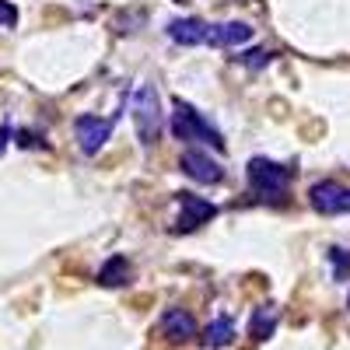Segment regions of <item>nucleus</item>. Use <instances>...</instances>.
I'll return each mask as SVG.
<instances>
[{
  "mask_svg": "<svg viewBox=\"0 0 350 350\" xmlns=\"http://www.w3.org/2000/svg\"><path fill=\"white\" fill-rule=\"evenodd\" d=\"M133 123H137V137L144 148H151L161 133V98H158V88L154 84H140L133 92Z\"/></svg>",
  "mask_w": 350,
  "mask_h": 350,
  "instance_id": "1",
  "label": "nucleus"
},
{
  "mask_svg": "<svg viewBox=\"0 0 350 350\" xmlns=\"http://www.w3.org/2000/svg\"><path fill=\"white\" fill-rule=\"evenodd\" d=\"M172 133H175V140H200V144H207V148H214V151L224 148L221 133H217L207 120H203V116H200L193 105H186V102H175V112H172Z\"/></svg>",
  "mask_w": 350,
  "mask_h": 350,
  "instance_id": "2",
  "label": "nucleus"
},
{
  "mask_svg": "<svg viewBox=\"0 0 350 350\" xmlns=\"http://www.w3.org/2000/svg\"><path fill=\"white\" fill-rule=\"evenodd\" d=\"M249 186L252 193H259L262 200H280L291 186V168L270 161V158H252L249 161Z\"/></svg>",
  "mask_w": 350,
  "mask_h": 350,
  "instance_id": "3",
  "label": "nucleus"
},
{
  "mask_svg": "<svg viewBox=\"0 0 350 350\" xmlns=\"http://www.w3.org/2000/svg\"><path fill=\"white\" fill-rule=\"evenodd\" d=\"M112 126H116V120H105V116H77L74 133H77L81 151L84 154H98L105 148V140L112 137Z\"/></svg>",
  "mask_w": 350,
  "mask_h": 350,
  "instance_id": "4",
  "label": "nucleus"
},
{
  "mask_svg": "<svg viewBox=\"0 0 350 350\" xmlns=\"http://www.w3.org/2000/svg\"><path fill=\"white\" fill-rule=\"evenodd\" d=\"M308 200H312V207H315L319 214H326V217H333V214H350V189L340 186V183H333V179L315 183L312 193H308Z\"/></svg>",
  "mask_w": 350,
  "mask_h": 350,
  "instance_id": "5",
  "label": "nucleus"
},
{
  "mask_svg": "<svg viewBox=\"0 0 350 350\" xmlns=\"http://www.w3.org/2000/svg\"><path fill=\"white\" fill-rule=\"evenodd\" d=\"M179 200V231H196L203 221H211L217 214V207L203 196H193V193H175Z\"/></svg>",
  "mask_w": 350,
  "mask_h": 350,
  "instance_id": "6",
  "label": "nucleus"
},
{
  "mask_svg": "<svg viewBox=\"0 0 350 350\" xmlns=\"http://www.w3.org/2000/svg\"><path fill=\"white\" fill-rule=\"evenodd\" d=\"M179 165H183V172L189 175L193 183H203V186H217L224 179V168L214 158H207L203 151H186Z\"/></svg>",
  "mask_w": 350,
  "mask_h": 350,
  "instance_id": "7",
  "label": "nucleus"
},
{
  "mask_svg": "<svg viewBox=\"0 0 350 350\" xmlns=\"http://www.w3.org/2000/svg\"><path fill=\"white\" fill-rule=\"evenodd\" d=\"M168 39L179 46H211V25L200 18H179L168 25Z\"/></svg>",
  "mask_w": 350,
  "mask_h": 350,
  "instance_id": "8",
  "label": "nucleus"
},
{
  "mask_svg": "<svg viewBox=\"0 0 350 350\" xmlns=\"http://www.w3.org/2000/svg\"><path fill=\"white\" fill-rule=\"evenodd\" d=\"M161 329H165V336H168V340L186 343V340H193V336H196V319H193L186 308H168V312L161 315Z\"/></svg>",
  "mask_w": 350,
  "mask_h": 350,
  "instance_id": "9",
  "label": "nucleus"
},
{
  "mask_svg": "<svg viewBox=\"0 0 350 350\" xmlns=\"http://www.w3.org/2000/svg\"><path fill=\"white\" fill-rule=\"evenodd\" d=\"M252 39V28L242 21H224V25H211V46H239Z\"/></svg>",
  "mask_w": 350,
  "mask_h": 350,
  "instance_id": "10",
  "label": "nucleus"
},
{
  "mask_svg": "<svg viewBox=\"0 0 350 350\" xmlns=\"http://www.w3.org/2000/svg\"><path fill=\"white\" fill-rule=\"evenodd\" d=\"M98 284L102 287H123V284H130V259L126 256H112L105 267L98 270Z\"/></svg>",
  "mask_w": 350,
  "mask_h": 350,
  "instance_id": "11",
  "label": "nucleus"
},
{
  "mask_svg": "<svg viewBox=\"0 0 350 350\" xmlns=\"http://www.w3.org/2000/svg\"><path fill=\"white\" fill-rule=\"evenodd\" d=\"M203 340H207V347H228L231 340H235V323L231 319H214V323L207 326V333H203Z\"/></svg>",
  "mask_w": 350,
  "mask_h": 350,
  "instance_id": "12",
  "label": "nucleus"
},
{
  "mask_svg": "<svg viewBox=\"0 0 350 350\" xmlns=\"http://www.w3.org/2000/svg\"><path fill=\"white\" fill-rule=\"evenodd\" d=\"M273 326H277V312H273L270 305H262V308L252 315V336H256V340H267V336L273 333Z\"/></svg>",
  "mask_w": 350,
  "mask_h": 350,
  "instance_id": "13",
  "label": "nucleus"
},
{
  "mask_svg": "<svg viewBox=\"0 0 350 350\" xmlns=\"http://www.w3.org/2000/svg\"><path fill=\"white\" fill-rule=\"evenodd\" d=\"M18 25V8L11 0H0V28H14Z\"/></svg>",
  "mask_w": 350,
  "mask_h": 350,
  "instance_id": "14",
  "label": "nucleus"
},
{
  "mask_svg": "<svg viewBox=\"0 0 350 350\" xmlns=\"http://www.w3.org/2000/svg\"><path fill=\"white\" fill-rule=\"evenodd\" d=\"M329 256H333V262H336V273H347V270H350V256H343L340 249H333Z\"/></svg>",
  "mask_w": 350,
  "mask_h": 350,
  "instance_id": "15",
  "label": "nucleus"
},
{
  "mask_svg": "<svg viewBox=\"0 0 350 350\" xmlns=\"http://www.w3.org/2000/svg\"><path fill=\"white\" fill-rule=\"evenodd\" d=\"M267 56H270V53H249L245 64H249V67H262V64H267Z\"/></svg>",
  "mask_w": 350,
  "mask_h": 350,
  "instance_id": "16",
  "label": "nucleus"
},
{
  "mask_svg": "<svg viewBox=\"0 0 350 350\" xmlns=\"http://www.w3.org/2000/svg\"><path fill=\"white\" fill-rule=\"evenodd\" d=\"M8 137H11V130L4 126V130H0V148H4V140H8Z\"/></svg>",
  "mask_w": 350,
  "mask_h": 350,
  "instance_id": "17",
  "label": "nucleus"
},
{
  "mask_svg": "<svg viewBox=\"0 0 350 350\" xmlns=\"http://www.w3.org/2000/svg\"><path fill=\"white\" fill-rule=\"evenodd\" d=\"M347 308H350V295H347Z\"/></svg>",
  "mask_w": 350,
  "mask_h": 350,
  "instance_id": "18",
  "label": "nucleus"
}]
</instances>
